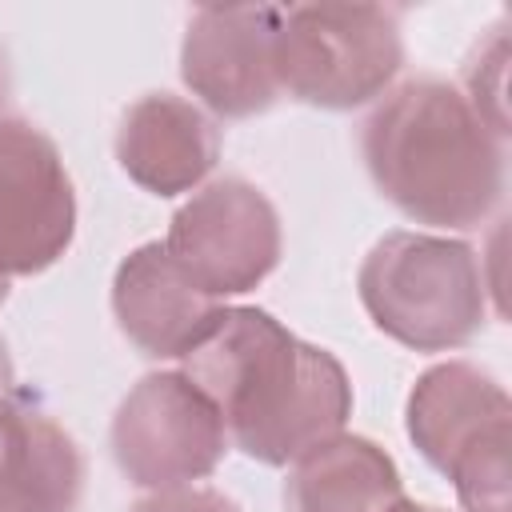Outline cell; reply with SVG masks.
Wrapping results in <instances>:
<instances>
[{
  "label": "cell",
  "instance_id": "cell-2",
  "mask_svg": "<svg viewBox=\"0 0 512 512\" xmlns=\"http://www.w3.org/2000/svg\"><path fill=\"white\" fill-rule=\"evenodd\" d=\"M360 156L376 192L416 224L468 232L504 196V136L436 76L404 80L376 100L360 128Z\"/></svg>",
  "mask_w": 512,
  "mask_h": 512
},
{
  "label": "cell",
  "instance_id": "cell-11",
  "mask_svg": "<svg viewBox=\"0 0 512 512\" xmlns=\"http://www.w3.org/2000/svg\"><path fill=\"white\" fill-rule=\"evenodd\" d=\"M116 164L124 176L152 196L196 192L220 160L216 120L184 96L148 92L116 128Z\"/></svg>",
  "mask_w": 512,
  "mask_h": 512
},
{
  "label": "cell",
  "instance_id": "cell-19",
  "mask_svg": "<svg viewBox=\"0 0 512 512\" xmlns=\"http://www.w3.org/2000/svg\"><path fill=\"white\" fill-rule=\"evenodd\" d=\"M4 92H8V68H4V52H0V104H4Z\"/></svg>",
  "mask_w": 512,
  "mask_h": 512
},
{
  "label": "cell",
  "instance_id": "cell-16",
  "mask_svg": "<svg viewBox=\"0 0 512 512\" xmlns=\"http://www.w3.org/2000/svg\"><path fill=\"white\" fill-rule=\"evenodd\" d=\"M24 388L16 384V368H12V356H8V344H4V336H0V412L20 396Z\"/></svg>",
  "mask_w": 512,
  "mask_h": 512
},
{
  "label": "cell",
  "instance_id": "cell-15",
  "mask_svg": "<svg viewBox=\"0 0 512 512\" xmlns=\"http://www.w3.org/2000/svg\"><path fill=\"white\" fill-rule=\"evenodd\" d=\"M128 512H240L236 500H228L216 488H200V484H184V488H160L140 496Z\"/></svg>",
  "mask_w": 512,
  "mask_h": 512
},
{
  "label": "cell",
  "instance_id": "cell-17",
  "mask_svg": "<svg viewBox=\"0 0 512 512\" xmlns=\"http://www.w3.org/2000/svg\"><path fill=\"white\" fill-rule=\"evenodd\" d=\"M392 512H448V508H432V504H416V500H408V496H404V500H400V504H396Z\"/></svg>",
  "mask_w": 512,
  "mask_h": 512
},
{
  "label": "cell",
  "instance_id": "cell-8",
  "mask_svg": "<svg viewBox=\"0 0 512 512\" xmlns=\"http://www.w3.org/2000/svg\"><path fill=\"white\" fill-rule=\"evenodd\" d=\"M276 24V4H204L188 16L180 76L212 116L248 120L276 104Z\"/></svg>",
  "mask_w": 512,
  "mask_h": 512
},
{
  "label": "cell",
  "instance_id": "cell-12",
  "mask_svg": "<svg viewBox=\"0 0 512 512\" xmlns=\"http://www.w3.org/2000/svg\"><path fill=\"white\" fill-rule=\"evenodd\" d=\"M84 456L76 440L20 392L0 412V512H76Z\"/></svg>",
  "mask_w": 512,
  "mask_h": 512
},
{
  "label": "cell",
  "instance_id": "cell-3",
  "mask_svg": "<svg viewBox=\"0 0 512 512\" xmlns=\"http://www.w3.org/2000/svg\"><path fill=\"white\" fill-rule=\"evenodd\" d=\"M372 324L412 352L464 348L488 320L484 256L432 232H388L356 272Z\"/></svg>",
  "mask_w": 512,
  "mask_h": 512
},
{
  "label": "cell",
  "instance_id": "cell-5",
  "mask_svg": "<svg viewBox=\"0 0 512 512\" xmlns=\"http://www.w3.org/2000/svg\"><path fill=\"white\" fill-rule=\"evenodd\" d=\"M108 440L124 480L144 492L196 484L232 448L220 412L184 372H152L132 384L112 416Z\"/></svg>",
  "mask_w": 512,
  "mask_h": 512
},
{
  "label": "cell",
  "instance_id": "cell-10",
  "mask_svg": "<svg viewBox=\"0 0 512 512\" xmlns=\"http://www.w3.org/2000/svg\"><path fill=\"white\" fill-rule=\"evenodd\" d=\"M220 312V300L176 264L164 240L128 252L112 276V316L144 356L180 360L204 340Z\"/></svg>",
  "mask_w": 512,
  "mask_h": 512
},
{
  "label": "cell",
  "instance_id": "cell-9",
  "mask_svg": "<svg viewBox=\"0 0 512 512\" xmlns=\"http://www.w3.org/2000/svg\"><path fill=\"white\" fill-rule=\"evenodd\" d=\"M404 428L416 452L440 476H452L472 452L512 440V400L484 368L468 360H444L416 376Z\"/></svg>",
  "mask_w": 512,
  "mask_h": 512
},
{
  "label": "cell",
  "instance_id": "cell-14",
  "mask_svg": "<svg viewBox=\"0 0 512 512\" xmlns=\"http://www.w3.org/2000/svg\"><path fill=\"white\" fill-rule=\"evenodd\" d=\"M460 92L476 108V116L496 136L508 140V28L504 24H496L468 56Z\"/></svg>",
  "mask_w": 512,
  "mask_h": 512
},
{
  "label": "cell",
  "instance_id": "cell-18",
  "mask_svg": "<svg viewBox=\"0 0 512 512\" xmlns=\"http://www.w3.org/2000/svg\"><path fill=\"white\" fill-rule=\"evenodd\" d=\"M8 292H12V276L0 268V308H4V300H8Z\"/></svg>",
  "mask_w": 512,
  "mask_h": 512
},
{
  "label": "cell",
  "instance_id": "cell-4",
  "mask_svg": "<svg viewBox=\"0 0 512 512\" xmlns=\"http://www.w3.org/2000/svg\"><path fill=\"white\" fill-rule=\"evenodd\" d=\"M404 64L400 12L384 4H288L276 24L280 92L344 112L380 100Z\"/></svg>",
  "mask_w": 512,
  "mask_h": 512
},
{
  "label": "cell",
  "instance_id": "cell-7",
  "mask_svg": "<svg viewBox=\"0 0 512 512\" xmlns=\"http://www.w3.org/2000/svg\"><path fill=\"white\" fill-rule=\"evenodd\" d=\"M76 236V192L60 148L24 116H0V268L36 276Z\"/></svg>",
  "mask_w": 512,
  "mask_h": 512
},
{
  "label": "cell",
  "instance_id": "cell-1",
  "mask_svg": "<svg viewBox=\"0 0 512 512\" xmlns=\"http://www.w3.org/2000/svg\"><path fill=\"white\" fill-rule=\"evenodd\" d=\"M180 372L212 400L228 444L268 468H288L344 432L352 380L344 364L292 336L264 308H224Z\"/></svg>",
  "mask_w": 512,
  "mask_h": 512
},
{
  "label": "cell",
  "instance_id": "cell-6",
  "mask_svg": "<svg viewBox=\"0 0 512 512\" xmlns=\"http://www.w3.org/2000/svg\"><path fill=\"white\" fill-rule=\"evenodd\" d=\"M280 216L272 200L244 176L200 184L164 236L176 264L216 300L244 296L280 264Z\"/></svg>",
  "mask_w": 512,
  "mask_h": 512
},
{
  "label": "cell",
  "instance_id": "cell-13",
  "mask_svg": "<svg viewBox=\"0 0 512 512\" xmlns=\"http://www.w3.org/2000/svg\"><path fill=\"white\" fill-rule=\"evenodd\" d=\"M404 500L392 456L368 436H332L288 464L284 512H392Z\"/></svg>",
  "mask_w": 512,
  "mask_h": 512
}]
</instances>
